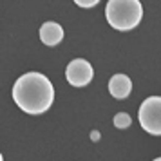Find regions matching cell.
Wrapping results in <instances>:
<instances>
[{
	"instance_id": "obj_1",
	"label": "cell",
	"mask_w": 161,
	"mask_h": 161,
	"mask_svg": "<svg viewBox=\"0 0 161 161\" xmlns=\"http://www.w3.org/2000/svg\"><path fill=\"white\" fill-rule=\"evenodd\" d=\"M13 100L24 112L38 116L51 109L54 102V87L44 74L25 73L13 85Z\"/></svg>"
},
{
	"instance_id": "obj_2",
	"label": "cell",
	"mask_w": 161,
	"mask_h": 161,
	"mask_svg": "<svg viewBox=\"0 0 161 161\" xmlns=\"http://www.w3.org/2000/svg\"><path fill=\"white\" fill-rule=\"evenodd\" d=\"M109 25L118 31L134 29L143 18V6L139 0H109L105 8Z\"/></svg>"
},
{
	"instance_id": "obj_3",
	"label": "cell",
	"mask_w": 161,
	"mask_h": 161,
	"mask_svg": "<svg viewBox=\"0 0 161 161\" xmlns=\"http://www.w3.org/2000/svg\"><path fill=\"white\" fill-rule=\"evenodd\" d=\"M141 129L152 136H161V96H150L138 110Z\"/></svg>"
},
{
	"instance_id": "obj_4",
	"label": "cell",
	"mask_w": 161,
	"mask_h": 161,
	"mask_svg": "<svg viewBox=\"0 0 161 161\" xmlns=\"http://www.w3.org/2000/svg\"><path fill=\"white\" fill-rule=\"evenodd\" d=\"M92 76H94L92 65L87 60H81V58L69 62V65L65 69V78L73 87H85V85H89Z\"/></svg>"
},
{
	"instance_id": "obj_5",
	"label": "cell",
	"mask_w": 161,
	"mask_h": 161,
	"mask_svg": "<svg viewBox=\"0 0 161 161\" xmlns=\"http://www.w3.org/2000/svg\"><path fill=\"white\" fill-rule=\"evenodd\" d=\"M109 92L118 100H125L132 92V81L127 74H114L109 80Z\"/></svg>"
},
{
	"instance_id": "obj_6",
	"label": "cell",
	"mask_w": 161,
	"mask_h": 161,
	"mask_svg": "<svg viewBox=\"0 0 161 161\" xmlns=\"http://www.w3.org/2000/svg\"><path fill=\"white\" fill-rule=\"evenodd\" d=\"M64 38V29L62 25L56 22H45L42 27H40V40L44 42L45 45H58Z\"/></svg>"
},
{
	"instance_id": "obj_7",
	"label": "cell",
	"mask_w": 161,
	"mask_h": 161,
	"mask_svg": "<svg viewBox=\"0 0 161 161\" xmlns=\"http://www.w3.org/2000/svg\"><path fill=\"white\" fill-rule=\"evenodd\" d=\"M130 123H132V119L127 112H118L114 116V127L116 129H127V127H130Z\"/></svg>"
},
{
	"instance_id": "obj_8",
	"label": "cell",
	"mask_w": 161,
	"mask_h": 161,
	"mask_svg": "<svg viewBox=\"0 0 161 161\" xmlns=\"http://www.w3.org/2000/svg\"><path fill=\"white\" fill-rule=\"evenodd\" d=\"M98 2L100 0H74V4L80 6V8H94Z\"/></svg>"
},
{
	"instance_id": "obj_9",
	"label": "cell",
	"mask_w": 161,
	"mask_h": 161,
	"mask_svg": "<svg viewBox=\"0 0 161 161\" xmlns=\"http://www.w3.org/2000/svg\"><path fill=\"white\" fill-rule=\"evenodd\" d=\"M91 138H92V139H94V141H96V139H100V132H92V134H91Z\"/></svg>"
}]
</instances>
